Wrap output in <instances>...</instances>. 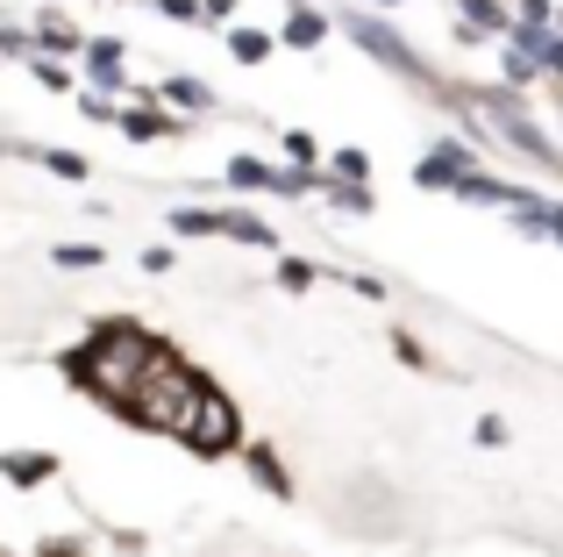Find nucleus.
I'll use <instances>...</instances> for the list:
<instances>
[{
	"label": "nucleus",
	"instance_id": "obj_1",
	"mask_svg": "<svg viewBox=\"0 0 563 557\" xmlns=\"http://www.w3.org/2000/svg\"><path fill=\"white\" fill-rule=\"evenodd\" d=\"M165 343H172V336L151 329V321H136V315H93V321H86V336H71V343L57 350V372H65L93 407H108V415H114L122 393L136 386L143 364H151Z\"/></svg>",
	"mask_w": 563,
	"mask_h": 557
},
{
	"label": "nucleus",
	"instance_id": "obj_2",
	"mask_svg": "<svg viewBox=\"0 0 563 557\" xmlns=\"http://www.w3.org/2000/svg\"><path fill=\"white\" fill-rule=\"evenodd\" d=\"M207 386H214V372H207V364H192L179 343H165L151 364H143L136 386L122 393L114 422H129L136 436H157V444H179V429L192 422V407H200Z\"/></svg>",
	"mask_w": 563,
	"mask_h": 557
},
{
	"label": "nucleus",
	"instance_id": "obj_3",
	"mask_svg": "<svg viewBox=\"0 0 563 557\" xmlns=\"http://www.w3.org/2000/svg\"><path fill=\"white\" fill-rule=\"evenodd\" d=\"M456 94L471 100V114L485 122V136H493V151H507V157H521L528 172H542V179H556L563 186V143L542 129V114H536V100L528 94H514V86H464L456 79Z\"/></svg>",
	"mask_w": 563,
	"mask_h": 557
},
{
	"label": "nucleus",
	"instance_id": "obj_4",
	"mask_svg": "<svg viewBox=\"0 0 563 557\" xmlns=\"http://www.w3.org/2000/svg\"><path fill=\"white\" fill-rule=\"evenodd\" d=\"M335 29H343V36L357 43L364 57H372V65L385 72V79H399V86H407V94L435 100L442 86H450L435 65H428V51H421V43H413L407 29H393L385 14H372V8H335Z\"/></svg>",
	"mask_w": 563,
	"mask_h": 557
},
{
	"label": "nucleus",
	"instance_id": "obj_5",
	"mask_svg": "<svg viewBox=\"0 0 563 557\" xmlns=\"http://www.w3.org/2000/svg\"><path fill=\"white\" fill-rule=\"evenodd\" d=\"M329 522L343 536H364V544H393L399 536V487L378 472H350L343 487H329Z\"/></svg>",
	"mask_w": 563,
	"mask_h": 557
},
{
	"label": "nucleus",
	"instance_id": "obj_6",
	"mask_svg": "<svg viewBox=\"0 0 563 557\" xmlns=\"http://www.w3.org/2000/svg\"><path fill=\"white\" fill-rule=\"evenodd\" d=\"M243 444H250L243 401H235V393L214 379V386L200 393V407H192V422L179 429V450H186V458H200V465H221V458H235Z\"/></svg>",
	"mask_w": 563,
	"mask_h": 557
},
{
	"label": "nucleus",
	"instance_id": "obj_7",
	"mask_svg": "<svg viewBox=\"0 0 563 557\" xmlns=\"http://www.w3.org/2000/svg\"><path fill=\"white\" fill-rule=\"evenodd\" d=\"M114 136L151 151V143H179V136H192V122H186V114H172L165 100L151 94V86H136V94L122 100V114H114Z\"/></svg>",
	"mask_w": 563,
	"mask_h": 557
},
{
	"label": "nucleus",
	"instance_id": "obj_8",
	"mask_svg": "<svg viewBox=\"0 0 563 557\" xmlns=\"http://www.w3.org/2000/svg\"><path fill=\"white\" fill-rule=\"evenodd\" d=\"M478 165H493L478 143H464V136H435V143L421 151V165H413V186H421V194H456V179H471Z\"/></svg>",
	"mask_w": 563,
	"mask_h": 557
},
{
	"label": "nucleus",
	"instance_id": "obj_9",
	"mask_svg": "<svg viewBox=\"0 0 563 557\" xmlns=\"http://www.w3.org/2000/svg\"><path fill=\"white\" fill-rule=\"evenodd\" d=\"M71 72H79V86H93V94H114V100L136 94V86H129V43L122 36H93V29H86Z\"/></svg>",
	"mask_w": 563,
	"mask_h": 557
},
{
	"label": "nucleus",
	"instance_id": "obj_10",
	"mask_svg": "<svg viewBox=\"0 0 563 557\" xmlns=\"http://www.w3.org/2000/svg\"><path fill=\"white\" fill-rule=\"evenodd\" d=\"M235 465L250 472V487H257L264 501H278V507L300 501V479H292V465H286V450H278V436H250V444L235 450Z\"/></svg>",
	"mask_w": 563,
	"mask_h": 557
},
{
	"label": "nucleus",
	"instance_id": "obj_11",
	"mask_svg": "<svg viewBox=\"0 0 563 557\" xmlns=\"http://www.w3.org/2000/svg\"><path fill=\"white\" fill-rule=\"evenodd\" d=\"M0 157H29V165H36L43 179H57V186H86V179H93V157L71 151V143H22V136H0Z\"/></svg>",
	"mask_w": 563,
	"mask_h": 557
},
{
	"label": "nucleus",
	"instance_id": "obj_12",
	"mask_svg": "<svg viewBox=\"0 0 563 557\" xmlns=\"http://www.w3.org/2000/svg\"><path fill=\"white\" fill-rule=\"evenodd\" d=\"M528 194H536V186H521L514 172H493V165H478L471 179H456V194H450V200H456V208H493V215H514Z\"/></svg>",
	"mask_w": 563,
	"mask_h": 557
},
{
	"label": "nucleus",
	"instance_id": "obj_13",
	"mask_svg": "<svg viewBox=\"0 0 563 557\" xmlns=\"http://www.w3.org/2000/svg\"><path fill=\"white\" fill-rule=\"evenodd\" d=\"M272 36H278V51H321V43L335 36V8H321V0H286Z\"/></svg>",
	"mask_w": 563,
	"mask_h": 557
},
{
	"label": "nucleus",
	"instance_id": "obj_14",
	"mask_svg": "<svg viewBox=\"0 0 563 557\" xmlns=\"http://www.w3.org/2000/svg\"><path fill=\"white\" fill-rule=\"evenodd\" d=\"M29 43H36L43 57H79V43H86V29H79V14L71 8H57V0H43L36 14H29Z\"/></svg>",
	"mask_w": 563,
	"mask_h": 557
},
{
	"label": "nucleus",
	"instance_id": "obj_15",
	"mask_svg": "<svg viewBox=\"0 0 563 557\" xmlns=\"http://www.w3.org/2000/svg\"><path fill=\"white\" fill-rule=\"evenodd\" d=\"M151 94L165 100L172 114H186V122H207V114H229V100H221L207 79H192V72H165V79H157Z\"/></svg>",
	"mask_w": 563,
	"mask_h": 557
},
{
	"label": "nucleus",
	"instance_id": "obj_16",
	"mask_svg": "<svg viewBox=\"0 0 563 557\" xmlns=\"http://www.w3.org/2000/svg\"><path fill=\"white\" fill-rule=\"evenodd\" d=\"M221 243H235V251H286V237H278V222H264L250 200H221Z\"/></svg>",
	"mask_w": 563,
	"mask_h": 557
},
{
	"label": "nucleus",
	"instance_id": "obj_17",
	"mask_svg": "<svg viewBox=\"0 0 563 557\" xmlns=\"http://www.w3.org/2000/svg\"><path fill=\"white\" fill-rule=\"evenodd\" d=\"M0 479H8L14 493H36V487H51V479H65V458H57V450H0Z\"/></svg>",
	"mask_w": 563,
	"mask_h": 557
},
{
	"label": "nucleus",
	"instance_id": "obj_18",
	"mask_svg": "<svg viewBox=\"0 0 563 557\" xmlns=\"http://www.w3.org/2000/svg\"><path fill=\"white\" fill-rule=\"evenodd\" d=\"M165 237L172 243H221V200H179V208H165Z\"/></svg>",
	"mask_w": 563,
	"mask_h": 557
},
{
	"label": "nucleus",
	"instance_id": "obj_19",
	"mask_svg": "<svg viewBox=\"0 0 563 557\" xmlns=\"http://www.w3.org/2000/svg\"><path fill=\"white\" fill-rule=\"evenodd\" d=\"M507 222L521 229V237H536V243H556V251H563V194H542V186H536V194H528L521 208L507 215Z\"/></svg>",
	"mask_w": 563,
	"mask_h": 557
},
{
	"label": "nucleus",
	"instance_id": "obj_20",
	"mask_svg": "<svg viewBox=\"0 0 563 557\" xmlns=\"http://www.w3.org/2000/svg\"><path fill=\"white\" fill-rule=\"evenodd\" d=\"M321 208L329 215H343V222H372L378 215V186H357V179H329V172H321Z\"/></svg>",
	"mask_w": 563,
	"mask_h": 557
},
{
	"label": "nucleus",
	"instance_id": "obj_21",
	"mask_svg": "<svg viewBox=\"0 0 563 557\" xmlns=\"http://www.w3.org/2000/svg\"><path fill=\"white\" fill-rule=\"evenodd\" d=\"M450 22H464L471 36L499 43V36H507V22H514V0H450Z\"/></svg>",
	"mask_w": 563,
	"mask_h": 557
},
{
	"label": "nucleus",
	"instance_id": "obj_22",
	"mask_svg": "<svg viewBox=\"0 0 563 557\" xmlns=\"http://www.w3.org/2000/svg\"><path fill=\"white\" fill-rule=\"evenodd\" d=\"M221 51H229L243 72H257V65H272L278 36H272V29H257V22H229V29H221Z\"/></svg>",
	"mask_w": 563,
	"mask_h": 557
},
{
	"label": "nucleus",
	"instance_id": "obj_23",
	"mask_svg": "<svg viewBox=\"0 0 563 557\" xmlns=\"http://www.w3.org/2000/svg\"><path fill=\"white\" fill-rule=\"evenodd\" d=\"M321 278H329V265H321V258H307V251H272V286H278V293H292V301H300V293H314Z\"/></svg>",
	"mask_w": 563,
	"mask_h": 557
},
{
	"label": "nucleus",
	"instance_id": "obj_24",
	"mask_svg": "<svg viewBox=\"0 0 563 557\" xmlns=\"http://www.w3.org/2000/svg\"><path fill=\"white\" fill-rule=\"evenodd\" d=\"M221 186H229V194H264V186H272V157H257V151H235V157H221Z\"/></svg>",
	"mask_w": 563,
	"mask_h": 557
},
{
	"label": "nucleus",
	"instance_id": "obj_25",
	"mask_svg": "<svg viewBox=\"0 0 563 557\" xmlns=\"http://www.w3.org/2000/svg\"><path fill=\"white\" fill-rule=\"evenodd\" d=\"M272 200H286V208H300V200L321 194V165H272V186H264Z\"/></svg>",
	"mask_w": 563,
	"mask_h": 557
},
{
	"label": "nucleus",
	"instance_id": "obj_26",
	"mask_svg": "<svg viewBox=\"0 0 563 557\" xmlns=\"http://www.w3.org/2000/svg\"><path fill=\"white\" fill-rule=\"evenodd\" d=\"M321 172H329V179H357V186H372V151H364V143H335V151H321Z\"/></svg>",
	"mask_w": 563,
	"mask_h": 557
},
{
	"label": "nucleus",
	"instance_id": "obj_27",
	"mask_svg": "<svg viewBox=\"0 0 563 557\" xmlns=\"http://www.w3.org/2000/svg\"><path fill=\"white\" fill-rule=\"evenodd\" d=\"M499 86H514V94H536V86H542L536 51H514V43H499Z\"/></svg>",
	"mask_w": 563,
	"mask_h": 557
},
{
	"label": "nucleus",
	"instance_id": "obj_28",
	"mask_svg": "<svg viewBox=\"0 0 563 557\" xmlns=\"http://www.w3.org/2000/svg\"><path fill=\"white\" fill-rule=\"evenodd\" d=\"M51 272H108V243H51Z\"/></svg>",
	"mask_w": 563,
	"mask_h": 557
},
{
	"label": "nucleus",
	"instance_id": "obj_29",
	"mask_svg": "<svg viewBox=\"0 0 563 557\" xmlns=\"http://www.w3.org/2000/svg\"><path fill=\"white\" fill-rule=\"evenodd\" d=\"M36 43H29V14H0V65H29Z\"/></svg>",
	"mask_w": 563,
	"mask_h": 557
},
{
	"label": "nucleus",
	"instance_id": "obj_30",
	"mask_svg": "<svg viewBox=\"0 0 563 557\" xmlns=\"http://www.w3.org/2000/svg\"><path fill=\"white\" fill-rule=\"evenodd\" d=\"M528 51H536V65H542V86H556V94H563V36H556V29H536Z\"/></svg>",
	"mask_w": 563,
	"mask_h": 557
},
{
	"label": "nucleus",
	"instance_id": "obj_31",
	"mask_svg": "<svg viewBox=\"0 0 563 557\" xmlns=\"http://www.w3.org/2000/svg\"><path fill=\"white\" fill-rule=\"evenodd\" d=\"M22 72H29V79H36V86H43V94H71V86H79V72H71V65H65V57H43V51H36V57H29V65H22Z\"/></svg>",
	"mask_w": 563,
	"mask_h": 557
},
{
	"label": "nucleus",
	"instance_id": "obj_32",
	"mask_svg": "<svg viewBox=\"0 0 563 557\" xmlns=\"http://www.w3.org/2000/svg\"><path fill=\"white\" fill-rule=\"evenodd\" d=\"M321 151H329V143H321L314 129H278V157H286V165H321Z\"/></svg>",
	"mask_w": 563,
	"mask_h": 557
},
{
	"label": "nucleus",
	"instance_id": "obj_33",
	"mask_svg": "<svg viewBox=\"0 0 563 557\" xmlns=\"http://www.w3.org/2000/svg\"><path fill=\"white\" fill-rule=\"evenodd\" d=\"M71 114H79V122H93V129H114V114H122V100H114V94H93V86H79V100H71Z\"/></svg>",
	"mask_w": 563,
	"mask_h": 557
},
{
	"label": "nucleus",
	"instance_id": "obj_34",
	"mask_svg": "<svg viewBox=\"0 0 563 557\" xmlns=\"http://www.w3.org/2000/svg\"><path fill=\"white\" fill-rule=\"evenodd\" d=\"M393 358L407 364V372H442V364H435V350H428L413 329H393Z\"/></svg>",
	"mask_w": 563,
	"mask_h": 557
},
{
	"label": "nucleus",
	"instance_id": "obj_35",
	"mask_svg": "<svg viewBox=\"0 0 563 557\" xmlns=\"http://www.w3.org/2000/svg\"><path fill=\"white\" fill-rule=\"evenodd\" d=\"M335 286H350L357 301H393V278H378V272H364V265H350V272H335Z\"/></svg>",
	"mask_w": 563,
	"mask_h": 557
},
{
	"label": "nucleus",
	"instance_id": "obj_36",
	"mask_svg": "<svg viewBox=\"0 0 563 557\" xmlns=\"http://www.w3.org/2000/svg\"><path fill=\"white\" fill-rule=\"evenodd\" d=\"M136 272L143 278H172V272H179V243H143V251H136Z\"/></svg>",
	"mask_w": 563,
	"mask_h": 557
},
{
	"label": "nucleus",
	"instance_id": "obj_37",
	"mask_svg": "<svg viewBox=\"0 0 563 557\" xmlns=\"http://www.w3.org/2000/svg\"><path fill=\"white\" fill-rule=\"evenodd\" d=\"M471 444H478V450H507L514 444L507 415H478V422H471Z\"/></svg>",
	"mask_w": 563,
	"mask_h": 557
},
{
	"label": "nucleus",
	"instance_id": "obj_38",
	"mask_svg": "<svg viewBox=\"0 0 563 557\" xmlns=\"http://www.w3.org/2000/svg\"><path fill=\"white\" fill-rule=\"evenodd\" d=\"M157 22H179V29H200V0H143Z\"/></svg>",
	"mask_w": 563,
	"mask_h": 557
},
{
	"label": "nucleus",
	"instance_id": "obj_39",
	"mask_svg": "<svg viewBox=\"0 0 563 557\" xmlns=\"http://www.w3.org/2000/svg\"><path fill=\"white\" fill-rule=\"evenodd\" d=\"M29 557H93V544H86V536H36Z\"/></svg>",
	"mask_w": 563,
	"mask_h": 557
},
{
	"label": "nucleus",
	"instance_id": "obj_40",
	"mask_svg": "<svg viewBox=\"0 0 563 557\" xmlns=\"http://www.w3.org/2000/svg\"><path fill=\"white\" fill-rule=\"evenodd\" d=\"M514 22H528V29H550V22H556V0H514Z\"/></svg>",
	"mask_w": 563,
	"mask_h": 557
},
{
	"label": "nucleus",
	"instance_id": "obj_41",
	"mask_svg": "<svg viewBox=\"0 0 563 557\" xmlns=\"http://www.w3.org/2000/svg\"><path fill=\"white\" fill-rule=\"evenodd\" d=\"M243 0H200V29H229Z\"/></svg>",
	"mask_w": 563,
	"mask_h": 557
},
{
	"label": "nucleus",
	"instance_id": "obj_42",
	"mask_svg": "<svg viewBox=\"0 0 563 557\" xmlns=\"http://www.w3.org/2000/svg\"><path fill=\"white\" fill-rule=\"evenodd\" d=\"M393 8H407V0H372V14H393Z\"/></svg>",
	"mask_w": 563,
	"mask_h": 557
},
{
	"label": "nucleus",
	"instance_id": "obj_43",
	"mask_svg": "<svg viewBox=\"0 0 563 557\" xmlns=\"http://www.w3.org/2000/svg\"><path fill=\"white\" fill-rule=\"evenodd\" d=\"M550 29H556V36H563V8H556V22H550Z\"/></svg>",
	"mask_w": 563,
	"mask_h": 557
},
{
	"label": "nucleus",
	"instance_id": "obj_44",
	"mask_svg": "<svg viewBox=\"0 0 563 557\" xmlns=\"http://www.w3.org/2000/svg\"><path fill=\"white\" fill-rule=\"evenodd\" d=\"M556 122H563V94H556Z\"/></svg>",
	"mask_w": 563,
	"mask_h": 557
},
{
	"label": "nucleus",
	"instance_id": "obj_45",
	"mask_svg": "<svg viewBox=\"0 0 563 557\" xmlns=\"http://www.w3.org/2000/svg\"><path fill=\"white\" fill-rule=\"evenodd\" d=\"M278 8H286V0H278Z\"/></svg>",
	"mask_w": 563,
	"mask_h": 557
}]
</instances>
